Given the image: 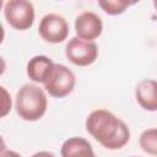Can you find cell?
I'll list each match as a JSON object with an SVG mask.
<instances>
[{
  "mask_svg": "<svg viewBox=\"0 0 157 157\" xmlns=\"http://www.w3.org/2000/svg\"><path fill=\"white\" fill-rule=\"evenodd\" d=\"M2 91V96H4V101H2V113L1 115L5 117L10 110H11V97L9 96L7 91L5 90V87H1Z\"/></svg>",
  "mask_w": 157,
  "mask_h": 157,
  "instance_id": "4fadbf2b",
  "label": "cell"
},
{
  "mask_svg": "<svg viewBox=\"0 0 157 157\" xmlns=\"http://www.w3.org/2000/svg\"><path fill=\"white\" fill-rule=\"evenodd\" d=\"M76 83V76L67 66L63 64H54L45 81L44 90L54 98H64L69 96Z\"/></svg>",
  "mask_w": 157,
  "mask_h": 157,
  "instance_id": "3957f363",
  "label": "cell"
},
{
  "mask_svg": "<svg viewBox=\"0 0 157 157\" xmlns=\"http://www.w3.org/2000/svg\"><path fill=\"white\" fill-rule=\"evenodd\" d=\"M85 126L87 132L107 150H120L130 140L129 126L115 114L103 108L91 112Z\"/></svg>",
  "mask_w": 157,
  "mask_h": 157,
  "instance_id": "6da1fadb",
  "label": "cell"
},
{
  "mask_svg": "<svg viewBox=\"0 0 157 157\" xmlns=\"http://www.w3.org/2000/svg\"><path fill=\"white\" fill-rule=\"evenodd\" d=\"M4 16L7 23L18 31H26L33 26L34 6L27 0H10L5 2Z\"/></svg>",
  "mask_w": 157,
  "mask_h": 157,
  "instance_id": "277c9868",
  "label": "cell"
},
{
  "mask_svg": "<svg viewBox=\"0 0 157 157\" xmlns=\"http://www.w3.org/2000/svg\"><path fill=\"white\" fill-rule=\"evenodd\" d=\"M47 107L48 99L45 92L34 83L22 85L16 93V113L26 121L39 120L45 114Z\"/></svg>",
  "mask_w": 157,
  "mask_h": 157,
  "instance_id": "7a4b0ae2",
  "label": "cell"
},
{
  "mask_svg": "<svg viewBox=\"0 0 157 157\" xmlns=\"http://www.w3.org/2000/svg\"><path fill=\"white\" fill-rule=\"evenodd\" d=\"M135 2H129V1H123V0H102L98 1V6L110 16H117L123 13L129 6L134 5Z\"/></svg>",
  "mask_w": 157,
  "mask_h": 157,
  "instance_id": "7c38bea8",
  "label": "cell"
},
{
  "mask_svg": "<svg viewBox=\"0 0 157 157\" xmlns=\"http://www.w3.org/2000/svg\"><path fill=\"white\" fill-rule=\"evenodd\" d=\"M139 144L142 151L148 155L157 156V128L144 130L139 137Z\"/></svg>",
  "mask_w": 157,
  "mask_h": 157,
  "instance_id": "8fae6325",
  "label": "cell"
},
{
  "mask_svg": "<svg viewBox=\"0 0 157 157\" xmlns=\"http://www.w3.org/2000/svg\"><path fill=\"white\" fill-rule=\"evenodd\" d=\"M102 31H103L102 18L92 11H85L80 13L75 20L76 37L82 40L93 42L102 34Z\"/></svg>",
  "mask_w": 157,
  "mask_h": 157,
  "instance_id": "52a82bcc",
  "label": "cell"
},
{
  "mask_svg": "<svg viewBox=\"0 0 157 157\" xmlns=\"http://www.w3.org/2000/svg\"><path fill=\"white\" fill-rule=\"evenodd\" d=\"M65 55L76 66H88L97 60L98 45L94 42H86L72 37L65 47Z\"/></svg>",
  "mask_w": 157,
  "mask_h": 157,
  "instance_id": "5b68a950",
  "label": "cell"
},
{
  "mask_svg": "<svg viewBox=\"0 0 157 157\" xmlns=\"http://www.w3.org/2000/svg\"><path fill=\"white\" fill-rule=\"evenodd\" d=\"M54 64L55 63L45 55H36L27 63V75L33 82L43 83Z\"/></svg>",
  "mask_w": 157,
  "mask_h": 157,
  "instance_id": "30bf717a",
  "label": "cell"
},
{
  "mask_svg": "<svg viewBox=\"0 0 157 157\" xmlns=\"http://www.w3.org/2000/svg\"><path fill=\"white\" fill-rule=\"evenodd\" d=\"M39 36L49 43H61L69 36V25L61 15L48 13L42 17L38 27Z\"/></svg>",
  "mask_w": 157,
  "mask_h": 157,
  "instance_id": "8992f818",
  "label": "cell"
},
{
  "mask_svg": "<svg viewBox=\"0 0 157 157\" xmlns=\"http://www.w3.org/2000/svg\"><path fill=\"white\" fill-rule=\"evenodd\" d=\"M61 157H97L92 145L83 137L72 136L65 140L60 148Z\"/></svg>",
  "mask_w": 157,
  "mask_h": 157,
  "instance_id": "9c48e42d",
  "label": "cell"
},
{
  "mask_svg": "<svg viewBox=\"0 0 157 157\" xmlns=\"http://www.w3.org/2000/svg\"><path fill=\"white\" fill-rule=\"evenodd\" d=\"M1 157H21V155L17 153L16 151L2 148V150H1Z\"/></svg>",
  "mask_w": 157,
  "mask_h": 157,
  "instance_id": "5bb4252c",
  "label": "cell"
},
{
  "mask_svg": "<svg viewBox=\"0 0 157 157\" xmlns=\"http://www.w3.org/2000/svg\"><path fill=\"white\" fill-rule=\"evenodd\" d=\"M130 157H139V156H130Z\"/></svg>",
  "mask_w": 157,
  "mask_h": 157,
  "instance_id": "e0dca14e",
  "label": "cell"
},
{
  "mask_svg": "<svg viewBox=\"0 0 157 157\" xmlns=\"http://www.w3.org/2000/svg\"><path fill=\"white\" fill-rule=\"evenodd\" d=\"M137 104L148 112H157V81L152 78L141 80L135 87Z\"/></svg>",
  "mask_w": 157,
  "mask_h": 157,
  "instance_id": "ba28073f",
  "label": "cell"
},
{
  "mask_svg": "<svg viewBox=\"0 0 157 157\" xmlns=\"http://www.w3.org/2000/svg\"><path fill=\"white\" fill-rule=\"evenodd\" d=\"M31 157H55V156H54V153H52L49 151H39V152L33 153Z\"/></svg>",
  "mask_w": 157,
  "mask_h": 157,
  "instance_id": "9a60e30c",
  "label": "cell"
},
{
  "mask_svg": "<svg viewBox=\"0 0 157 157\" xmlns=\"http://www.w3.org/2000/svg\"><path fill=\"white\" fill-rule=\"evenodd\" d=\"M153 6H155V9L157 10V0H155V1H153Z\"/></svg>",
  "mask_w": 157,
  "mask_h": 157,
  "instance_id": "2e32d148",
  "label": "cell"
}]
</instances>
